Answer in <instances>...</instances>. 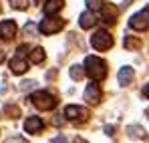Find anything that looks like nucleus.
Instances as JSON below:
<instances>
[{
	"mask_svg": "<svg viewBox=\"0 0 149 143\" xmlns=\"http://www.w3.org/2000/svg\"><path fill=\"white\" fill-rule=\"evenodd\" d=\"M24 32H26V34H34V32H36V28H34L32 24H26V26H24Z\"/></svg>",
	"mask_w": 149,
	"mask_h": 143,
	"instance_id": "4be33fe9",
	"label": "nucleus"
},
{
	"mask_svg": "<svg viewBox=\"0 0 149 143\" xmlns=\"http://www.w3.org/2000/svg\"><path fill=\"white\" fill-rule=\"evenodd\" d=\"M113 131H115V127H113V125H111V127H109V125L105 127V133H107V135H115Z\"/></svg>",
	"mask_w": 149,
	"mask_h": 143,
	"instance_id": "393cba45",
	"label": "nucleus"
},
{
	"mask_svg": "<svg viewBox=\"0 0 149 143\" xmlns=\"http://www.w3.org/2000/svg\"><path fill=\"white\" fill-rule=\"evenodd\" d=\"M45 61V48L36 47L32 52H30V63H34V65H40Z\"/></svg>",
	"mask_w": 149,
	"mask_h": 143,
	"instance_id": "f3484780",
	"label": "nucleus"
},
{
	"mask_svg": "<svg viewBox=\"0 0 149 143\" xmlns=\"http://www.w3.org/2000/svg\"><path fill=\"white\" fill-rule=\"evenodd\" d=\"M123 45H125V48H127V50H139V48H141V38L131 36V34H125Z\"/></svg>",
	"mask_w": 149,
	"mask_h": 143,
	"instance_id": "2eb2a0df",
	"label": "nucleus"
},
{
	"mask_svg": "<svg viewBox=\"0 0 149 143\" xmlns=\"http://www.w3.org/2000/svg\"><path fill=\"white\" fill-rule=\"evenodd\" d=\"M26 69H28V65H26V61L22 57H14V59L10 61V71L14 73V75H22Z\"/></svg>",
	"mask_w": 149,
	"mask_h": 143,
	"instance_id": "f8f14e48",
	"label": "nucleus"
},
{
	"mask_svg": "<svg viewBox=\"0 0 149 143\" xmlns=\"http://www.w3.org/2000/svg\"><path fill=\"white\" fill-rule=\"evenodd\" d=\"M83 75H85V71H83V67H79V65H74V67H71V79H74V81H79V79H83Z\"/></svg>",
	"mask_w": 149,
	"mask_h": 143,
	"instance_id": "a211bd4d",
	"label": "nucleus"
},
{
	"mask_svg": "<svg viewBox=\"0 0 149 143\" xmlns=\"http://www.w3.org/2000/svg\"><path fill=\"white\" fill-rule=\"evenodd\" d=\"M6 143H26V141L22 139V137H14V139H8Z\"/></svg>",
	"mask_w": 149,
	"mask_h": 143,
	"instance_id": "b1692460",
	"label": "nucleus"
},
{
	"mask_svg": "<svg viewBox=\"0 0 149 143\" xmlns=\"http://www.w3.org/2000/svg\"><path fill=\"white\" fill-rule=\"evenodd\" d=\"M4 61V50H0V63Z\"/></svg>",
	"mask_w": 149,
	"mask_h": 143,
	"instance_id": "cd10ccee",
	"label": "nucleus"
},
{
	"mask_svg": "<svg viewBox=\"0 0 149 143\" xmlns=\"http://www.w3.org/2000/svg\"><path fill=\"white\" fill-rule=\"evenodd\" d=\"M131 2H133V0H125L123 4H125V6H129V4H131Z\"/></svg>",
	"mask_w": 149,
	"mask_h": 143,
	"instance_id": "c85d7f7f",
	"label": "nucleus"
},
{
	"mask_svg": "<svg viewBox=\"0 0 149 143\" xmlns=\"http://www.w3.org/2000/svg\"><path fill=\"white\" fill-rule=\"evenodd\" d=\"M91 47L95 48V50H107V48L113 47V36L107 30H97L91 36Z\"/></svg>",
	"mask_w": 149,
	"mask_h": 143,
	"instance_id": "7ed1b4c3",
	"label": "nucleus"
},
{
	"mask_svg": "<svg viewBox=\"0 0 149 143\" xmlns=\"http://www.w3.org/2000/svg\"><path fill=\"white\" fill-rule=\"evenodd\" d=\"M127 133H129L131 137H135V139H139V137L145 139V137H147V135H145V129L139 127V125H129V127H127Z\"/></svg>",
	"mask_w": 149,
	"mask_h": 143,
	"instance_id": "dca6fc26",
	"label": "nucleus"
},
{
	"mask_svg": "<svg viewBox=\"0 0 149 143\" xmlns=\"http://www.w3.org/2000/svg\"><path fill=\"white\" fill-rule=\"evenodd\" d=\"M26 50H28V47H26V45L18 47V57H24V54H26Z\"/></svg>",
	"mask_w": 149,
	"mask_h": 143,
	"instance_id": "5701e85b",
	"label": "nucleus"
},
{
	"mask_svg": "<svg viewBox=\"0 0 149 143\" xmlns=\"http://www.w3.org/2000/svg\"><path fill=\"white\" fill-rule=\"evenodd\" d=\"M65 6V0H47L45 2V14H56L61 8Z\"/></svg>",
	"mask_w": 149,
	"mask_h": 143,
	"instance_id": "ddd939ff",
	"label": "nucleus"
},
{
	"mask_svg": "<svg viewBox=\"0 0 149 143\" xmlns=\"http://www.w3.org/2000/svg\"><path fill=\"white\" fill-rule=\"evenodd\" d=\"M103 4H105V0H87V8H89V10H93V12H95V10H99Z\"/></svg>",
	"mask_w": 149,
	"mask_h": 143,
	"instance_id": "aec40b11",
	"label": "nucleus"
},
{
	"mask_svg": "<svg viewBox=\"0 0 149 143\" xmlns=\"http://www.w3.org/2000/svg\"><path fill=\"white\" fill-rule=\"evenodd\" d=\"M103 22L107 24H115L117 22V16H119V8L115 4H103Z\"/></svg>",
	"mask_w": 149,
	"mask_h": 143,
	"instance_id": "6e6552de",
	"label": "nucleus"
},
{
	"mask_svg": "<svg viewBox=\"0 0 149 143\" xmlns=\"http://www.w3.org/2000/svg\"><path fill=\"white\" fill-rule=\"evenodd\" d=\"M97 22V18H95V12L93 10H85V12H81V16H79V24H81V28H93Z\"/></svg>",
	"mask_w": 149,
	"mask_h": 143,
	"instance_id": "9b49d317",
	"label": "nucleus"
},
{
	"mask_svg": "<svg viewBox=\"0 0 149 143\" xmlns=\"http://www.w3.org/2000/svg\"><path fill=\"white\" fill-rule=\"evenodd\" d=\"M45 127V123H42V119L40 117H28V119L24 121V131L26 133H38L40 129Z\"/></svg>",
	"mask_w": 149,
	"mask_h": 143,
	"instance_id": "9d476101",
	"label": "nucleus"
},
{
	"mask_svg": "<svg viewBox=\"0 0 149 143\" xmlns=\"http://www.w3.org/2000/svg\"><path fill=\"white\" fill-rule=\"evenodd\" d=\"M32 103H34L36 109H42V111H50V109L56 107V99L47 91H36L32 95Z\"/></svg>",
	"mask_w": 149,
	"mask_h": 143,
	"instance_id": "f03ea898",
	"label": "nucleus"
},
{
	"mask_svg": "<svg viewBox=\"0 0 149 143\" xmlns=\"http://www.w3.org/2000/svg\"><path fill=\"white\" fill-rule=\"evenodd\" d=\"M65 117L69 121H87L89 111L83 109V107H77V105H69V107L65 109Z\"/></svg>",
	"mask_w": 149,
	"mask_h": 143,
	"instance_id": "423d86ee",
	"label": "nucleus"
},
{
	"mask_svg": "<svg viewBox=\"0 0 149 143\" xmlns=\"http://www.w3.org/2000/svg\"><path fill=\"white\" fill-rule=\"evenodd\" d=\"M6 113H8V115H12V119H16L20 111H18V107H12V105H6Z\"/></svg>",
	"mask_w": 149,
	"mask_h": 143,
	"instance_id": "412c9836",
	"label": "nucleus"
},
{
	"mask_svg": "<svg viewBox=\"0 0 149 143\" xmlns=\"http://www.w3.org/2000/svg\"><path fill=\"white\" fill-rule=\"evenodd\" d=\"M10 6L16 10H26L28 8V0H10Z\"/></svg>",
	"mask_w": 149,
	"mask_h": 143,
	"instance_id": "6ab92c4d",
	"label": "nucleus"
},
{
	"mask_svg": "<svg viewBox=\"0 0 149 143\" xmlns=\"http://www.w3.org/2000/svg\"><path fill=\"white\" fill-rule=\"evenodd\" d=\"M16 34V24L14 20H2L0 22V38L2 40H10Z\"/></svg>",
	"mask_w": 149,
	"mask_h": 143,
	"instance_id": "1a4fd4ad",
	"label": "nucleus"
},
{
	"mask_svg": "<svg viewBox=\"0 0 149 143\" xmlns=\"http://www.w3.org/2000/svg\"><path fill=\"white\" fill-rule=\"evenodd\" d=\"M74 143H87L85 139H81V137H74Z\"/></svg>",
	"mask_w": 149,
	"mask_h": 143,
	"instance_id": "bb28decb",
	"label": "nucleus"
},
{
	"mask_svg": "<svg viewBox=\"0 0 149 143\" xmlns=\"http://www.w3.org/2000/svg\"><path fill=\"white\" fill-rule=\"evenodd\" d=\"M133 77H135V73L131 67H123L119 75H117V79H119V85H129L131 81H133Z\"/></svg>",
	"mask_w": 149,
	"mask_h": 143,
	"instance_id": "4468645a",
	"label": "nucleus"
},
{
	"mask_svg": "<svg viewBox=\"0 0 149 143\" xmlns=\"http://www.w3.org/2000/svg\"><path fill=\"white\" fill-rule=\"evenodd\" d=\"M63 26H65V22H63L61 18H45V20H40V24H38V30H40L42 34H54V32H58Z\"/></svg>",
	"mask_w": 149,
	"mask_h": 143,
	"instance_id": "20e7f679",
	"label": "nucleus"
},
{
	"mask_svg": "<svg viewBox=\"0 0 149 143\" xmlns=\"http://www.w3.org/2000/svg\"><path fill=\"white\" fill-rule=\"evenodd\" d=\"M147 14H149V10H147V6H145L141 12H137V14H133V16H131L129 26H131L133 30H147V26H149Z\"/></svg>",
	"mask_w": 149,
	"mask_h": 143,
	"instance_id": "39448f33",
	"label": "nucleus"
},
{
	"mask_svg": "<svg viewBox=\"0 0 149 143\" xmlns=\"http://www.w3.org/2000/svg\"><path fill=\"white\" fill-rule=\"evenodd\" d=\"M85 101L89 105H97L101 101V89L95 81H91V85H87V89H85Z\"/></svg>",
	"mask_w": 149,
	"mask_h": 143,
	"instance_id": "0eeeda50",
	"label": "nucleus"
},
{
	"mask_svg": "<svg viewBox=\"0 0 149 143\" xmlns=\"http://www.w3.org/2000/svg\"><path fill=\"white\" fill-rule=\"evenodd\" d=\"M34 2H36V4H38V2H42V0H34Z\"/></svg>",
	"mask_w": 149,
	"mask_h": 143,
	"instance_id": "c756f323",
	"label": "nucleus"
},
{
	"mask_svg": "<svg viewBox=\"0 0 149 143\" xmlns=\"http://www.w3.org/2000/svg\"><path fill=\"white\" fill-rule=\"evenodd\" d=\"M50 143H67V139H65V137L61 135V137H54V139H52Z\"/></svg>",
	"mask_w": 149,
	"mask_h": 143,
	"instance_id": "a878e982",
	"label": "nucleus"
},
{
	"mask_svg": "<svg viewBox=\"0 0 149 143\" xmlns=\"http://www.w3.org/2000/svg\"><path fill=\"white\" fill-rule=\"evenodd\" d=\"M85 73L91 77V81H103L107 77V65L99 57H87L85 59Z\"/></svg>",
	"mask_w": 149,
	"mask_h": 143,
	"instance_id": "f257e3e1",
	"label": "nucleus"
}]
</instances>
